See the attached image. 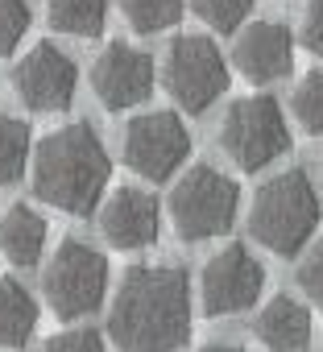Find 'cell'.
Instances as JSON below:
<instances>
[{"mask_svg":"<svg viewBox=\"0 0 323 352\" xmlns=\"http://www.w3.org/2000/svg\"><path fill=\"white\" fill-rule=\"evenodd\" d=\"M108 336L116 352H179L191 336V278L183 265H133L116 290Z\"/></svg>","mask_w":323,"mask_h":352,"instance_id":"cell-1","label":"cell"},{"mask_svg":"<svg viewBox=\"0 0 323 352\" xmlns=\"http://www.w3.org/2000/svg\"><path fill=\"white\" fill-rule=\"evenodd\" d=\"M108 149L87 120L54 129L34 149V191L67 216H91L108 187Z\"/></svg>","mask_w":323,"mask_h":352,"instance_id":"cell-2","label":"cell"},{"mask_svg":"<svg viewBox=\"0 0 323 352\" xmlns=\"http://www.w3.org/2000/svg\"><path fill=\"white\" fill-rule=\"evenodd\" d=\"M323 204L307 170H282L269 183L257 187V199L249 208V232L257 245H265L278 257H294L311 232L319 228Z\"/></svg>","mask_w":323,"mask_h":352,"instance_id":"cell-3","label":"cell"},{"mask_svg":"<svg viewBox=\"0 0 323 352\" xmlns=\"http://www.w3.org/2000/svg\"><path fill=\"white\" fill-rule=\"evenodd\" d=\"M220 145L241 170H261L290 149V124L274 96H245L224 112Z\"/></svg>","mask_w":323,"mask_h":352,"instance_id":"cell-4","label":"cell"},{"mask_svg":"<svg viewBox=\"0 0 323 352\" xmlns=\"http://www.w3.org/2000/svg\"><path fill=\"white\" fill-rule=\"evenodd\" d=\"M236 208H241V191L216 166H191L170 195V220L183 241H208L228 232Z\"/></svg>","mask_w":323,"mask_h":352,"instance_id":"cell-5","label":"cell"},{"mask_svg":"<svg viewBox=\"0 0 323 352\" xmlns=\"http://www.w3.org/2000/svg\"><path fill=\"white\" fill-rule=\"evenodd\" d=\"M42 290H46V302L58 319L75 323L91 311H100L104 302V290H108V261L104 253H96L91 245L83 241H63L46 265V278H42Z\"/></svg>","mask_w":323,"mask_h":352,"instance_id":"cell-6","label":"cell"},{"mask_svg":"<svg viewBox=\"0 0 323 352\" xmlns=\"http://www.w3.org/2000/svg\"><path fill=\"white\" fill-rule=\"evenodd\" d=\"M166 91L187 112H208L228 91V63L220 46L203 34H183L166 50Z\"/></svg>","mask_w":323,"mask_h":352,"instance_id":"cell-7","label":"cell"},{"mask_svg":"<svg viewBox=\"0 0 323 352\" xmlns=\"http://www.w3.org/2000/svg\"><path fill=\"white\" fill-rule=\"evenodd\" d=\"M187 153H191V133L175 112H145L124 129V162L149 183L175 179Z\"/></svg>","mask_w":323,"mask_h":352,"instance_id":"cell-8","label":"cell"},{"mask_svg":"<svg viewBox=\"0 0 323 352\" xmlns=\"http://www.w3.org/2000/svg\"><path fill=\"white\" fill-rule=\"evenodd\" d=\"M75 87H79V71L54 42H38L13 67V91L30 112H63V108H71Z\"/></svg>","mask_w":323,"mask_h":352,"instance_id":"cell-9","label":"cell"},{"mask_svg":"<svg viewBox=\"0 0 323 352\" xmlns=\"http://www.w3.org/2000/svg\"><path fill=\"white\" fill-rule=\"evenodd\" d=\"M265 290V270L245 245H224L203 265V311L208 315H241Z\"/></svg>","mask_w":323,"mask_h":352,"instance_id":"cell-10","label":"cell"},{"mask_svg":"<svg viewBox=\"0 0 323 352\" xmlns=\"http://www.w3.org/2000/svg\"><path fill=\"white\" fill-rule=\"evenodd\" d=\"M91 87L108 112L133 108L153 91V58L129 42H108V50H100L91 67Z\"/></svg>","mask_w":323,"mask_h":352,"instance_id":"cell-11","label":"cell"},{"mask_svg":"<svg viewBox=\"0 0 323 352\" xmlns=\"http://www.w3.org/2000/svg\"><path fill=\"white\" fill-rule=\"evenodd\" d=\"M232 63L249 83H274L294 67V38L282 21H253L249 30H241Z\"/></svg>","mask_w":323,"mask_h":352,"instance_id":"cell-12","label":"cell"},{"mask_svg":"<svg viewBox=\"0 0 323 352\" xmlns=\"http://www.w3.org/2000/svg\"><path fill=\"white\" fill-rule=\"evenodd\" d=\"M157 224H162V212H157V199L141 187H120L108 208L100 212V228L108 236V245L133 253V249H145L157 241Z\"/></svg>","mask_w":323,"mask_h":352,"instance_id":"cell-13","label":"cell"},{"mask_svg":"<svg viewBox=\"0 0 323 352\" xmlns=\"http://www.w3.org/2000/svg\"><path fill=\"white\" fill-rule=\"evenodd\" d=\"M257 340L269 352H302L311 344V311L290 294H274L257 315Z\"/></svg>","mask_w":323,"mask_h":352,"instance_id":"cell-14","label":"cell"},{"mask_svg":"<svg viewBox=\"0 0 323 352\" xmlns=\"http://www.w3.org/2000/svg\"><path fill=\"white\" fill-rule=\"evenodd\" d=\"M46 232H50L46 220L25 204H17L0 216V249L9 253L13 265H38L42 249H46Z\"/></svg>","mask_w":323,"mask_h":352,"instance_id":"cell-15","label":"cell"},{"mask_svg":"<svg viewBox=\"0 0 323 352\" xmlns=\"http://www.w3.org/2000/svg\"><path fill=\"white\" fill-rule=\"evenodd\" d=\"M38 327V302L17 278H0V348L30 344Z\"/></svg>","mask_w":323,"mask_h":352,"instance_id":"cell-16","label":"cell"},{"mask_svg":"<svg viewBox=\"0 0 323 352\" xmlns=\"http://www.w3.org/2000/svg\"><path fill=\"white\" fill-rule=\"evenodd\" d=\"M46 17L58 34L96 38L108 17V0H46Z\"/></svg>","mask_w":323,"mask_h":352,"instance_id":"cell-17","label":"cell"},{"mask_svg":"<svg viewBox=\"0 0 323 352\" xmlns=\"http://www.w3.org/2000/svg\"><path fill=\"white\" fill-rule=\"evenodd\" d=\"M25 162H30V124L0 112V187L21 179Z\"/></svg>","mask_w":323,"mask_h":352,"instance_id":"cell-18","label":"cell"},{"mask_svg":"<svg viewBox=\"0 0 323 352\" xmlns=\"http://www.w3.org/2000/svg\"><path fill=\"white\" fill-rule=\"evenodd\" d=\"M183 5H187V0H120L124 21L137 34H162V30H170L183 17Z\"/></svg>","mask_w":323,"mask_h":352,"instance_id":"cell-19","label":"cell"},{"mask_svg":"<svg viewBox=\"0 0 323 352\" xmlns=\"http://www.w3.org/2000/svg\"><path fill=\"white\" fill-rule=\"evenodd\" d=\"M290 108H294V120L307 133H323V71H311V75L298 79V87L290 96Z\"/></svg>","mask_w":323,"mask_h":352,"instance_id":"cell-20","label":"cell"},{"mask_svg":"<svg viewBox=\"0 0 323 352\" xmlns=\"http://www.w3.org/2000/svg\"><path fill=\"white\" fill-rule=\"evenodd\" d=\"M191 9L203 25H212L216 34H232L241 30V21L249 17L253 0H191Z\"/></svg>","mask_w":323,"mask_h":352,"instance_id":"cell-21","label":"cell"},{"mask_svg":"<svg viewBox=\"0 0 323 352\" xmlns=\"http://www.w3.org/2000/svg\"><path fill=\"white\" fill-rule=\"evenodd\" d=\"M30 21L34 13L25 0H0V58L21 46V38L30 34Z\"/></svg>","mask_w":323,"mask_h":352,"instance_id":"cell-22","label":"cell"},{"mask_svg":"<svg viewBox=\"0 0 323 352\" xmlns=\"http://www.w3.org/2000/svg\"><path fill=\"white\" fill-rule=\"evenodd\" d=\"M298 286H302L307 298L323 311V241L302 257V265H298Z\"/></svg>","mask_w":323,"mask_h":352,"instance_id":"cell-23","label":"cell"},{"mask_svg":"<svg viewBox=\"0 0 323 352\" xmlns=\"http://www.w3.org/2000/svg\"><path fill=\"white\" fill-rule=\"evenodd\" d=\"M46 352H108L104 336L91 331V327H75V331H63L46 344Z\"/></svg>","mask_w":323,"mask_h":352,"instance_id":"cell-24","label":"cell"},{"mask_svg":"<svg viewBox=\"0 0 323 352\" xmlns=\"http://www.w3.org/2000/svg\"><path fill=\"white\" fill-rule=\"evenodd\" d=\"M302 46L323 58V0H307V13H302Z\"/></svg>","mask_w":323,"mask_h":352,"instance_id":"cell-25","label":"cell"},{"mask_svg":"<svg viewBox=\"0 0 323 352\" xmlns=\"http://www.w3.org/2000/svg\"><path fill=\"white\" fill-rule=\"evenodd\" d=\"M199 352H241V348H232V344H208V348H199Z\"/></svg>","mask_w":323,"mask_h":352,"instance_id":"cell-26","label":"cell"}]
</instances>
